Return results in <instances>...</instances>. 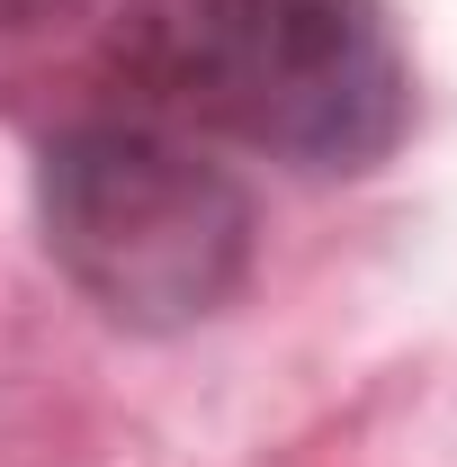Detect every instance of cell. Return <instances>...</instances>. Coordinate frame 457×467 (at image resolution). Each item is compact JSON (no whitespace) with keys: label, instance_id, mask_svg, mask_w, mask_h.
I'll return each mask as SVG.
<instances>
[{"label":"cell","instance_id":"6da1fadb","mask_svg":"<svg viewBox=\"0 0 457 467\" xmlns=\"http://www.w3.org/2000/svg\"><path fill=\"white\" fill-rule=\"evenodd\" d=\"M117 63L153 117H188L314 180L377 171L412 126V63L386 0H144Z\"/></svg>","mask_w":457,"mask_h":467},{"label":"cell","instance_id":"7a4b0ae2","mask_svg":"<svg viewBox=\"0 0 457 467\" xmlns=\"http://www.w3.org/2000/svg\"><path fill=\"white\" fill-rule=\"evenodd\" d=\"M36 234L55 270L126 333H188L225 315L251 252V189L153 109H99L46 135L36 153Z\"/></svg>","mask_w":457,"mask_h":467},{"label":"cell","instance_id":"3957f363","mask_svg":"<svg viewBox=\"0 0 457 467\" xmlns=\"http://www.w3.org/2000/svg\"><path fill=\"white\" fill-rule=\"evenodd\" d=\"M63 0H0V36H18V27H36V18H55Z\"/></svg>","mask_w":457,"mask_h":467}]
</instances>
